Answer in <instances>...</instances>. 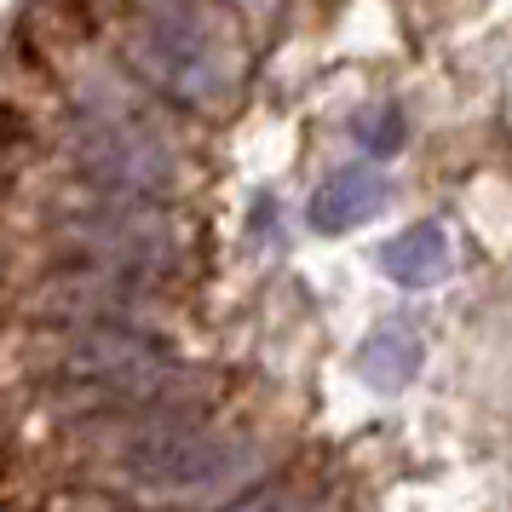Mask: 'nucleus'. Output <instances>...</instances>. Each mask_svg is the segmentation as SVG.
Masks as SVG:
<instances>
[{
	"label": "nucleus",
	"mask_w": 512,
	"mask_h": 512,
	"mask_svg": "<svg viewBox=\"0 0 512 512\" xmlns=\"http://www.w3.org/2000/svg\"><path fill=\"white\" fill-rule=\"evenodd\" d=\"M41 248H52L64 265L167 277L185 254V236L162 202L104 196V190H87L70 179L64 190L41 196Z\"/></svg>",
	"instance_id": "f257e3e1"
},
{
	"label": "nucleus",
	"mask_w": 512,
	"mask_h": 512,
	"mask_svg": "<svg viewBox=\"0 0 512 512\" xmlns=\"http://www.w3.org/2000/svg\"><path fill=\"white\" fill-rule=\"evenodd\" d=\"M58 150L75 185L104 190V196H133V202H162L179 190V150L162 139V127L144 121H93L64 116L41 133V150Z\"/></svg>",
	"instance_id": "f03ea898"
},
{
	"label": "nucleus",
	"mask_w": 512,
	"mask_h": 512,
	"mask_svg": "<svg viewBox=\"0 0 512 512\" xmlns=\"http://www.w3.org/2000/svg\"><path fill=\"white\" fill-rule=\"evenodd\" d=\"M18 328H139L156 334L167 317L162 277L133 271H98V265H64L41 271L12 294Z\"/></svg>",
	"instance_id": "7ed1b4c3"
},
{
	"label": "nucleus",
	"mask_w": 512,
	"mask_h": 512,
	"mask_svg": "<svg viewBox=\"0 0 512 512\" xmlns=\"http://www.w3.org/2000/svg\"><path fill=\"white\" fill-rule=\"evenodd\" d=\"M127 64L162 87L167 98H179L190 110H219L231 104L236 87H242V47H236L231 18H202V24H139L127 29Z\"/></svg>",
	"instance_id": "20e7f679"
},
{
	"label": "nucleus",
	"mask_w": 512,
	"mask_h": 512,
	"mask_svg": "<svg viewBox=\"0 0 512 512\" xmlns=\"http://www.w3.org/2000/svg\"><path fill=\"white\" fill-rule=\"evenodd\" d=\"M386 202H392V179L380 167H340L311 196V225L317 231H357L374 213H386Z\"/></svg>",
	"instance_id": "39448f33"
},
{
	"label": "nucleus",
	"mask_w": 512,
	"mask_h": 512,
	"mask_svg": "<svg viewBox=\"0 0 512 512\" xmlns=\"http://www.w3.org/2000/svg\"><path fill=\"white\" fill-rule=\"evenodd\" d=\"M357 374L386 397L403 392L420 374V334L403 323V317H386V323L369 328V340L357 346Z\"/></svg>",
	"instance_id": "423d86ee"
},
{
	"label": "nucleus",
	"mask_w": 512,
	"mask_h": 512,
	"mask_svg": "<svg viewBox=\"0 0 512 512\" xmlns=\"http://www.w3.org/2000/svg\"><path fill=\"white\" fill-rule=\"evenodd\" d=\"M449 265H455V254H449L443 225H415V231L392 236V242L380 248V271H386L397 288H438V282L449 277Z\"/></svg>",
	"instance_id": "0eeeda50"
},
{
	"label": "nucleus",
	"mask_w": 512,
	"mask_h": 512,
	"mask_svg": "<svg viewBox=\"0 0 512 512\" xmlns=\"http://www.w3.org/2000/svg\"><path fill=\"white\" fill-rule=\"evenodd\" d=\"M351 139H357V150H363L369 162L397 156V150H403V110H397V104H369L363 116L351 121Z\"/></svg>",
	"instance_id": "6e6552de"
},
{
	"label": "nucleus",
	"mask_w": 512,
	"mask_h": 512,
	"mask_svg": "<svg viewBox=\"0 0 512 512\" xmlns=\"http://www.w3.org/2000/svg\"><path fill=\"white\" fill-rule=\"evenodd\" d=\"M133 6L150 24H202V18H219L213 0H133Z\"/></svg>",
	"instance_id": "1a4fd4ad"
},
{
	"label": "nucleus",
	"mask_w": 512,
	"mask_h": 512,
	"mask_svg": "<svg viewBox=\"0 0 512 512\" xmlns=\"http://www.w3.org/2000/svg\"><path fill=\"white\" fill-rule=\"evenodd\" d=\"M231 512H311V501H305L294 484H259L254 495H242Z\"/></svg>",
	"instance_id": "9d476101"
},
{
	"label": "nucleus",
	"mask_w": 512,
	"mask_h": 512,
	"mask_svg": "<svg viewBox=\"0 0 512 512\" xmlns=\"http://www.w3.org/2000/svg\"><path fill=\"white\" fill-rule=\"evenodd\" d=\"M236 6H242V12H254V18H265V12H277L282 0H236Z\"/></svg>",
	"instance_id": "9b49d317"
}]
</instances>
